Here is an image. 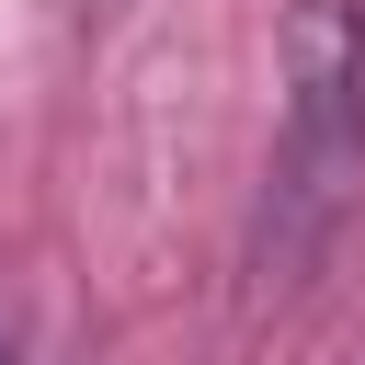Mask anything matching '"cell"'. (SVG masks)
Masks as SVG:
<instances>
[{
    "instance_id": "1",
    "label": "cell",
    "mask_w": 365,
    "mask_h": 365,
    "mask_svg": "<svg viewBox=\"0 0 365 365\" xmlns=\"http://www.w3.org/2000/svg\"><path fill=\"white\" fill-rule=\"evenodd\" d=\"M365 171V0H285V137H274V217L262 251L297 274Z\"/></svg>"
},
{
    "instance_id": "2",
    "label": "cell",
    "mask_w": 365,
    "mask_h": 365,
    "mask_svg": "<svg viewBox=\"0 0 365 365\" xmlns=\"http://www.w3.org/2000/svg\"><path fill=\"white\" fill-rule=\"evenodd\" d=\"M125 11H137V0H57V23H68V34H114Z\"/></svg>"
},
{
    "instance_id": "3",
    "label": "cell",
    "mask_w": 365,
    "mask_h": 365,
    "mask_svg": "<svg viewBox=\"0 0 365 365\" xmlns=\"http://www.w3.org/2000/svg\"><path fill=\"white\" fill-rule=\"evenodd\" d=\"M0 365H23V308L0 297Z\"/></svg>"
}]
</instances>
